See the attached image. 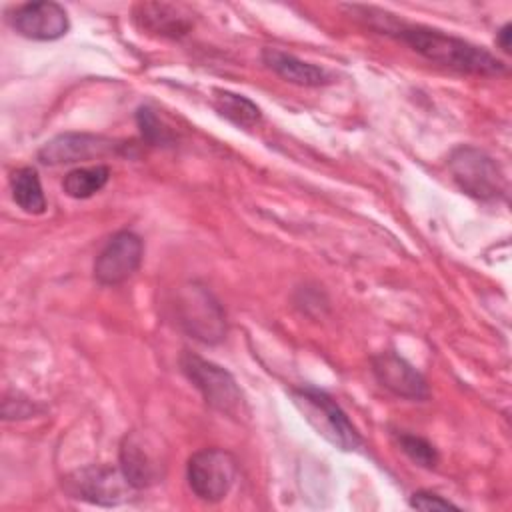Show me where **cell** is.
Returning <instances> with one entry per match:
<instances>
[{"label":"cell","instance_id":"cell-12","mask_svg":"<svg viewBox=\"0 0 512 512\" xmlns=\"http://www.w3.org/2000/svg\"><path fill=\"white\" fill-rule=\"evenodd\" d=\"M370 362L374 378L392 394L406 400H426L430 396L426 378L396 352H380Z\"/></svg>","mask_w":512,"mask_h":512},{"label":"cell","instance_id":"cell-6","mask_svg":"<svg viewBox=\"0 0 512 512\" xmlns=\"http://www.w3.org/2000/svg\"><path fill=\"white\" fill-rule=\"evenodd\" d=\"M62 488L72 498L96 506H120L132 500V494L136 492L120 468L104 464H90L70 472L62 480Z\"/></svg>","mask_w":512,"mask_h":512},{"label":"cell","instance_id":"cell-3","mask_svg":"<svg viewBox=\"0 0 512 512\" xmlns=\"http://www.w3.org/2000/svg\"><path fill=\"white\" fill-rule=\"evenodd\" d=\"M180 368L210 408L232 418H240L244 414L242 390L228 370L194 352L182 354Z\"/></svg>","mask_w":512,"mask_h":512},{"label":"cell","instance_id":"cell-21","mask_svg":"<svg viewBox=\"0 0 512 512\" xmlns=\"http://www.w3.org/2000/svg\"><path fill=\"white\" fill-rule=\"evenodd\" d=\"M36 412V406L28 400H10L8 396L4 398V406H2V416L4 420H16V418H28Z\"/></svg>","mask_w":512,"mask_h":512},{"label":"cell","instance_id":"cell-2","mask_svg":"<svg viewBox=\"0 0 512 512\" xmlns=\"http://www.w3.org/2000/svg\"><path fill=\"white\" fill-rule=\"evenodd\" d=\"M292 400L306 422L332 446L348 452L362 444V436L356 426L350 422L338 402L324 390L302 386L292 390Z\"/></svg>","mask_w":512,"mask_h":512},{"label":"cell","instance_id":"cell-9","mask_svg":"<svg viewBox=\"0 0 512 512\" xmlns=\"http://www.w3.org/2000/svg\"><path fill=\"white\" fill-rule=\"evenodd\" d=\"M144 242L132 230H118L110 236L94 260V278L102 286L126 282L142 264Z\"/></svg>","mask_w":512,"mask_h":512},{"label":"cell","instance_id":"cell-1","mask_svg":"<svg viewBox=\"0 0 512 512\" xmlns=\"http://www.w3.org/2000/svg\"><path fill=\"white\" fill-rule=\"evenodd\" d=\"M350 10L360 12L362 16H366L372 28L380 30L382 34L398 38L400 42L408 44L414 52H418L420 56H424L434 64H440L464 74H476V76H500V74H506L508 70L502 60H498L494 54H490L482 46H476L468 40L456 38L442 30H434L418 24L416 26L406 24L394 18V14H388L378 8L352 6Z\"/></svg>","mask_w":512,"mask_h":512},{"label":"cell","instance_id":"cell-10","mask_svg":"<svg viewBox=\"0 0 512 512\" xmlns=\"http://www.w3.org/2000/svg\"><path fill=\"white\" fill-rule=\"evenodd\" d=\"M8 20L20 36L38 42L58 40L70 28L66 10L58 2L50 0L20 4L10 12Z\"/></svg>","mask_w":512,"mask_h":512},{"label":"cell","instance_id":"cell-11","mask_svg":"<svg viewBox=\"0 0 512 512\" xmlns=\"http://www.w3.org/2000/svg\"><path fill=\"white\" fill-rule=\"evenodd\" d=\"M154 448L140 432H130L120 442V470L136 490L148 488L164 476V462Z\"/></svg>","mask_w":512,"mask_h":512},{"label":"cell","instance_id":"cell-4","mask_svg":"<svg viewBox=\"0 0 512 512\" xmlns=\"http://www.w3.org/2000/svg\"><path fill=\"white\" fill-rule=\"evenodd\" d=\"M448 170L460 190L472 198L496 200L506 192V180L496 160L474 146H458L452 150Z\"/></svg>","mask_w":512,"mask_h":512},{"label":"cell","instance_id":"cell-20","mask_svg":"<svg viewBox=\"0 0 512 512\" xmlns=\"http://www.w3.org/2000/svg\"><path fill=\"white\" fill-rule=\"evenodd\" d=\"M410 506L416 508V510H448V508H454L458 510V506L446 498H442L440 494L432 492V490H418L410 496Z\"/></svg>","mask_w":512,"mask_h":512},{"label":"cell","instance_id":"cell-7","mask_svg":"<svg viewBox=\"0 0 512 512\" xmlns=\"http://www.w3.org/2000/svg\"><path fill=\"white\" fill-rule=\"evenodd\" d=\"M236 458L222 448L194 452L186 464V480L192 494L208 504L220 502L236 480Z\"/></svg>","mask_w":512,"mask_h":512},{"label":"cell","instance_id":"cell-18","mask_svg":"<svg viewBox=\"0 0 512 512\" xmlns=\"http://www.w3.org/2000/svg\"><path fill=\"white\" fill-rule=\"evenodd\" d=\"M398 444L402 448V452L412 460L416 462L418 466H424V468H434L438 464V452L436 448L420 438V436H414V434H398Z\"/></svg>","mask_w":512,"mask_h":512},{"label":"cell","instance_id":"cell-22","mask_svg":"<svg viewBox=\"0 0 512 512\" xmlns=\"http://www.w3.org/2000/svg\"><path fill=\"white\" fill-rule=\"evenodd\" d=\"M496 44L504 50L510 52V44H512V24L506 22L498 32H496Z\"/></svg>","mask_w":512,"mask_h":512},{"label":"cell","instance_id":"cell-17","mask_svg":"<svg viewBox=\"0 0 512 512\" xmlns=\"http://www.w3.org/2000/svg\"><path fill=\"white\" fill-rule=\"evenodd\" d=\"M110 180V168L104 164L82 166L70 170L62 180V190L76 200H86L98 194Z\"/></svg>","mask_w":512,"mask_h":512},{"label":"cell","instance_id":"cell-19","mask_svg":"<svg viewBox=\"0 0 512 512\" xmlns=\"http://www.w3.org/2000/svg\"><path fill=\"white\" fill-rule=\"evenodd\" d=\"M136 122L142 134V140H146L152 146H160V144H168L170 142V132L168 128L162 126L160 118L154 114L152 108L148 106H140L136 112Z\"/></svg>","mask_w":512,"mask_h":512},{"label":"cell","instance_id":"cell-15","mask_svg":"<svg viewBox=\"0 0 512 512\" xmlns=\"http://www.w3.org/2000/svg\"><path fill=\"white\" fill-rule=\"evenodd\" d=\"M10 188L14 202L26 214H44L46 212V196L40 184V176L32 166H24L12 172Z\"/></svg>","mask_w":512,"mask_h":512},{"label":"cell","instance_id":"cell-14","mask_svg":"<svg viewBox=\"0 0 512 512\" xmlns=\"http://www.w3.org/2000/svg\"><path fill=\"white\" fill-rule=\"evenodd\" d=\"M262 62L276 76H280L282 80L296 84V86L316 88V86H324L330 82V74L324 68L304 62V60H300L288 52H282L278 48H264Z\"/></svg>","mask_w":512,"mask_h":512},{"label":"cell","instance_id":"cell-16","mask_svg":"<svg viewBox=\"0 0 512 512\" xmlns=\"http://www.w3.org/2000/svg\"><path fill=\"white\" fill-rule=\"evenodd\" d=\"M212 106L222 118L240 128H252L262 120V110L250 98L230 90H214Z\"/></svg>","mask_w":512,"mask_h":512},{"label":"cell","instance_id":"cell-8","mask_svg":"<svg viewBox=\"0 0 512 512\" xmlns=\"http://www.w3.org/2000/svg\"><path fill=\"white\" fill-rule=\"evenodd\" d=\"M124 150H126L124 142L112 140L102 134L64 132L48 140L38 150V160L46 166H58V164L88 162V160L104 158L110 154H120Z\"/></svg>","mask_w":512,"mask_h":512},{"label":"cell","instance_id":"cell-5","mask_svg":"<svg viewBox=\"0 0 512 512\" xmlns=\"http://www.w3.org/2000/svg\"><path fill=\"white\" fill-rule=\"evenodd\" d=\"M174 312L178 324L200 342L214 344L226 334V314L222 306L210 294V290L196 282L180 288Z\"/></svg>","mask_w":512,"mask_h":512},{"label":"cell","instance_id":"cell-13","mask_svg":"<svg viewBox=\"0 0 512 512\" xmlns=\"http://www.w3.org/2000/svg\"><path fill=\"white\" fill-rule=\"evenodd\" d=\"M132 16L144 32L162 38H182L194 26V18L184 6L168 2H140L134 6Z\"/></svg>","mask_w":512,"mask_h":512}]
</instances>
